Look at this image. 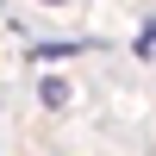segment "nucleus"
Listing matches in <instances>:
<instances>
[{"label":"nucleus","mask_w":156,"mask_h":156,"mask_svg":"<svg viewBox=\"0 0 156 156\" xmlns=\"http://www.w3.org/2000/svg\"><path fill=\"white\" fill-rule=\"evenodd\" d=\"M150 44H156V19H144V31H137V56H144Z\"/></svg>","instance_id":"nucleus-2"},{"label":"nucleus","mask_w":156,"mask_h":156,"mask_svg":"<svg viewBox=\"0 0 156 156\" xmlns=\"http://www.w3.org/2000/svg\"><path fill=\"white\" fill-rule=\"evenodd\" d=\"M44 6H62V0H44Z\"/></svg>","instance_id":"nucleus-3"},{"label":"nucleus","mask_w":156,"mask_h":156,"mask_svg":"<svg viewBox=\"0 0 156 156\" xmlns=\"http://www.w3.org/2000/svg\"><path fill=\"white\" fill-rule=\"evenodd\" d=\"M37 94H44V106H69V81H44Z\"/></svg>","instance_id":"nucleus-1"}]
</instances>
